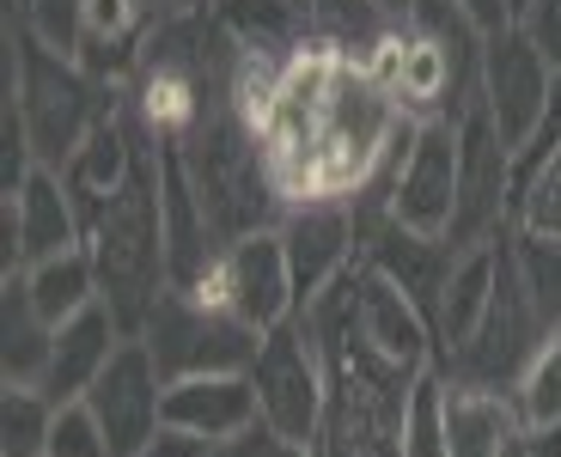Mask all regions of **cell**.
I'll use <instances>...</instances> for the list:
<instances>
[{"label": "cell", "instance_id": "1", "mask_svg": "<svg viewBox=\"0 0 561 457\" xmlns=\"http://www.w3.org/2000/svg\"><path fill=\"white\" fill-rule=\"evenodd\" d=\"M85 250H92V269H99V299L123 318L128 335H140V323L153 318V305L165 299V287H171L153 135H147L140 165L128 171L123 190L85 214Z\"/></svg>", "mask_w": 561, "mask_h": 457}, {"label": "cell", "instance_id": "2", "mask_svg": "<svg viewBox=\"0 0 561 457\" xmlns=\"http://www.w3.org/2000/svg\"><path fill=\"white\" fill-rule=\"evenodd\" d=\"M13 61H7V111H19V128L31 140L37 165H68L80 140L116 111L104 80L80 56H61L37 31H13Z\"/></svg>", "mask_w": 561, "mask_h": 457}, {"label": "cell", "instance_id": "3", "mask_svg": "<svg viewBox=\"0 0 561 457\" xmlns=\"http://www.w3.org/2000/svg\"><path fill=\"white\" fill-rule=\"evenodd\" d=\"M183 165H190V183H196L202 208L226 244L244 232H263V226H280V214H287V202L275 195V178H268L263 140L232 111L202 116L196 135L183 140Z\"/></svg>", "mask_w": 561, "mask_h": 457}, {"label": "cell", "instance_id": "4", "mask_svg": "<svg viewBox=\"0 0 561 457\" xmlns=\"http://www.w3.org/2000/svg\"><path fill=\"white\" fill-rule=\"evenodd\" d=\"M251 385H256V402H263V427L318 452L323 402H330V361H323V342L306 323V311L263 330V347L251 361Z\"/></svg>", "mask_w": 561, "mask_h": 457}, {"label": "cell", "instance_id": "5", "mask_svg": "<svg viewBox=\"0 0 561 457\" xmlns=\"http://www.w3.org/2000/svg\"><path fill=\"white\" fill-rule=\"evenodd\" d=\"M140 342L153 347V361L165 378H190V373H251L263 330H251L232 311L190 299L183 287H165V299L153 305V318L140 323Z\"/></svg>", "mask_w": 561, "mask_h": 457}, {"label": "cell", "instance_id": "6", "mask_svg": "<svg viewBox=\"0 0 561 457\" xmlns=\"http://www.w3.org/2000/svg\"><path fill=\"white\" fill-rule=\"evenodd\" d=\"M513 232V147L489 104L458 111V208H451V250L494 244Z\"/></svg>", "mask_w": 561, "mask_h": 457}, {"label": "cell", "instance_id": "7", "mask_svg": "<svg viewBox=\"0 0 561 457\" xmlns=\"http://www.w3.org/2000/svg\"><path fill=\"white\" fill-rule=\"evenodd\" d=\"M543 330H549L543 305H537L531 281H525V269H519V250L506 244V250H501V281H494L489 318H482V330L470 335L458 354H451V366H458V385L513 390V378L525 373V361H531V347L543 342Z\"/></svg>", "mask_w": 561, "mask_h": 457}, {"label": "cell", "instance_id": "8", "mask_svg": "<svg viewBox=\"0 0 561 457\" xmlns=\"http://www.w3.org/2000/svg\"><path fill=\"white\" fill-rule=\"evenodd\" d=\"M451 208H458V116H427L391 178L385 220L421 238H451Z\"/></svg>", "mask_w": 561, "mask_h": 457}, {"label": "cell", "instance_id": "9", "mask_svg": "<svg viewBox=\"0 0 561 457\" xmlns=\"http://www.w3.org/2000/svg\"><path fill=\"white\" fill-rule=\"evenodd\" d=\"M556 73L561 68H549V56L531 43V31H525V25L489 31V43H482L477 98L489 104V116L501 123V135H506V147H513V152H519L525 140L537 135V123H543L549 92H556Z\"/></svg>", "mask_w": 561, "mask_h": 457}, {"label": "cell", "instance_id": "10", "mask_svg": "<svg viewBox=\"0 0 561 457\" xmlns=\"http://www.w3.org/2000/svg\"><path fill=\"white\" fill-rule=\"evenodd\" d=\"M85 402L104 421L116 457H135L147 439H159L165 433V373H159L153 347L140 342V335H123V347L111 354L99 385L85 390Z\"/></svg>", "mask_w": 561, "mask_h": 457}, {"label": "cell", "instance_id": "11", "mask_svg": "<svg viewBox=\"0 0 561 457\" xmlns=\"http://www.w3.org/2000/svg\"><path fill=\"white\" fill-rule=\"evenodd\" d=\"M0 214H7V269L49 263L61 250L85 244V214L56 165H31L7 190V208Z\"/></svg>", "mask_w": 561, "mask_h": 457}, {"label": "cell", "instance_id": "12", "mask_svg": "<svg viewBox=\"0 0 561 457\" xmlns=\"http://www.w3.org/2000/svg\"><path fill=\"white\" fill-rule=\"evenodd\" d=\"M220 263H226V305H232L251 330H275V323L299 318V287H294L287 244H280V226L232 238Z\"/></svg>", "mask_w": 561, "mask_h": 457}, {"label": "cell", "instance_id": "13", "mask_svg": "<svg viewBox=\"0 0 561 457\" xmlns=\"http://www.w3.org/2000/svg\"><path fill=\"white\" fill-rule=\"evenodd\" d=\"M263 421L251 373H190L165 378V427L190 433L202 445H226Z\"/></svg>", "mask_w": 561, "mask_h": 457}, {"label": "cell", "instance_id": "14", "mask_svg": "<svg viewBox=\"0 0 561 457\" xmlns=\"http://www.w3.org/2000/svg\"><path fill=\"white\" fill-rule=\"evenodd\" d=\"M354 330L366 335V342L379 347L385 361L409 366V373H427L439 354V335L434 323H427V311H421L415 299H409L403 287H397L385 269H373L360 256V299H354Z\"/></svg>", "mask_w": 561, "mask_h": 457}, {"label": "cell", "instance_id": "15", "mask_svg": "<svg viewBox=\"0 0 561 457\" xmlns=\"http://www.w3.org/2000/svg\"><path fill=\"white\" fill-rule=\"evenodd\" d=\"M280 244H287V263H294V287H299V311L318 299L342 269H354V220L348 202H299V208L280 214Z\"/></svg>", "mask_w": 561, "mask_h": 457}, {"label": "cell", "instance_id": "16", "mask_svg": "<svg viewBox=\"0 0 561 457\" xmlns=\"http://www.w3.org/2000/svg\"><path fill=\"white\" fill-rule=\"evenodd\" d=\"M123 318H116L104 299H92L85 311H73L68 323H56V361H49V378L43 390L56 402H80L85 390L99 385V373L111 366V354L123 347Z\"/></svg>", "mask_w": 561, "mask_h": 457}, {"label": "cell", "instance_id": "17", "mask_svg": "<svg viewBox=\"0 0 561 457\" xmlns=\"http://www.w3.org/2000/svg\"><path fill=\"white\" fill-rule=\"evenodd\" d=\"M501 250H506V238L470 244V250L451 256L446 293H439V318H434L439 354H458V347L482 330V318H489V305H494V281H501Z\"/></svg>", "mask_w": 561, "mask_h": 457}, {"label": "cell", "instance_id": "18", "mask_svg": "<svg viewBox=\"0 0 561 457\" xmlns=\"http://www.w3.org/2000/svg\"><path fill=\"white\" fill-rule=\"evenodd\" d=\"M140 147H147V135H135V123H128L123 111H111L92 135L80 140V152L61 165L73 202H80V214H92L99 202H111V195L123 190L128 171L140 165Z\"/></svg>", "mask_w": 561, "mask_h": 457}, {"label": "cell", "instance_id": "19", "mask_svg": "<svg viewBox=\"0 0 561 457\" xmlns=\"http://www.w3.org/2000/svg\"><path fill=\"white\" fill-rule=\"evenodd\" d=\"M446 445H451V457H506L519 445V409H513V397L446 378Z\"/></svg>", "mask_w": 561, "mask_h": 457}, {"label": "cell", "instance_id": "20", "mask_svg": "<svg viewBox=\"0 0 561 457\" xmlns=\"http://www.w3.org/2000/svg\"><path fill=\"white\" fill-rule=\"evenodd\" d=\"M56 361V323L31 305L25 269H7V287H0V373L7 385H43Z\"/></svg>", "mask_w": 561, "mask_h": 457}, {"label": "cell", "instance_id": "21", "mask_svg": "<svg viewBox=\"0 0 561 457\" xmlns=\"http://www.w3.org/2000/svg\"><path fill=\"white\" fill-rule=\"evenodd\" d=\"M135 116H140V128H147L153 140H190L196 123L208 116L196 68L178 61V56H153L147 68H140V80H135Z\"/></svg>", "mask_w": 561, "mask_h": 457}, {"label": "cell", "instance_id": "22", "mask_svg": "<svg viewBox=\"0 0 561 457\" xmlns=\"http://www.w3.org/2000/svg\"><path fill=\"white\" fill-rule=\"evenodd\" d=\"M451 238H421V232H403L397 220H385V232L373 238V256L366 263L385 269L409 299L427 311V323L439 318V293H446V275H451Z\"/></svg>", "mask_w": 561, "mask_h": 457}, {"label": "cell", "instance_id": "23", "mask_svg": "<svg viewBox=\"0 0 561 457\" xmlns=\"http://www.w3.org/2000/svg\"><path fill=\"white\" fill-rule=\"evenodd\" d=\"M153 0H80V61L92 73H123L147 43Z\"/></svg>", "mask_w": 561, "mask_h": 457}, {"label": "cell", "instance_id": "24", "mask_svg": "<svg viewBox=\"0 0 561 457\" xmlns=\"http://www.w3.org/2000/svg\"><path fill=\"white\" fill-rule=\"evenodd\" d=\"M513 232L561 244V147L513 152Z\"/></svg>", "mask_w": 561, "mask_h": 457}, {"label": "cell", "instance_id": "25", "mask_svg": "<svg viewBox=\"0 0 561 457\" xmlns=\"http://www.w3.org/2000/svg\"><path fill=\"white\" fill-rule=\"evenodd\" d=\"M306 19L311 13H299V0H214V31H226L239 49L287 56L306 37Z\"/></svg>", "mask_w": 561, "mask_h": 457}, {"label": "cell", "instance_id": "26", "mask_svg": "<svg viewBox=\"0 0 561 457\" xmlns=\"http://www.w3.org/2000/svg\"><path fill=\"white\" fill-rule=\"evenodd\" d=\"M25 287H31V305H37L49 323H68L73 311H85V305L99 299V269H92V250L73 244L61 250V256H49V263H31L25 269Z\"/></svg>", "mask_w": 561, "mask_h": 457}, {"label": "cell", "instance_id": "27", "mask_svg": "<svg viewBox=\"0 0 561 457\" xmlns=\"http://www.w3.org/2000/svg\"><path fill=\"white\" fill-rule=\"evenodd\" d=\"M280 73H287V56H275V49H239V61L226 73V111L239 116L251 135H263L275 123Z\"/></svg>", "mask_w": 561, "mask_h": 457}, {"label": "cell", "instance_id": "28", "mask_svg": "<svg viewBox=\"0 0 561 457\" xmlns=\"http://www.w3.org/2000/svg\"><path fill=\"white\" fill-rule=\"evenodd\" d=\"M56 409L61 402L43 385H7V397H0V457H49Z\"/></svg>", "mask_w": 561, "mask_h": 457}, {"label": "cell", "instance_id": "29", "mask_svg": "<svg viewBox=\"0 0 561 457\" xmlns=\"http://www.w3.org/2000/svg\"><path fill=\"white\" fill-rule=\"evenodd\" d=\"M513 409H519V427H549L561 421V318L543 330V342L531 347L525 373L513 378Z\"/></svg>", "mask_w": 561, "mask_h": 457}, {"label": "cell", "instance_id": "30", "mask_svg": "<svg viewBox=\"0 0 561 457\" xmlns=\"http://www.w3.org/2000/svg\"><path fill=\"white\" fill-rule=\"evenodd\" d=\"M403 457H451V445H446V373H434V366L409 385Z\"/></svg>", "mask_w": 561, "mask_h": 457}, {"label": "cell", "instance_id": "31", "mask_svg": "<svg viewBox=\"0 0 561 457\" xmlns=\"http://www.w3.org/2000/svg\"><path fill=\"white\" fill-rule=\"evenodd\" d=\"M49 457H116L104 421L92 415V402H61L56 409V433H49Z\"/></svg>", "mask_w": 561, "mask_h": 457}, {"label": "cell", "instance_id": "32", "mask_svg": "<svg viewBox=\"0 0 561 457\" xmlns=\"http://www.w3.org/2000/svg\"><path fill=\"white\" fill-rule=\"evenodd\" d=\"M214 457H318V452H306V445H294V439H280L275 427H263V421H256L251 433L214 445Z\"/></svg>", "mask_w": 561, "mask_h": 457}, {"label": "cell", "instance_id": "33", "mask_svg": "<svg viewBox=\"0 0 561 457\" xmlns=\"http://www.w3.org/2000/svg\"><path fill=\"white\" fill-rule=\"evenodd\" d=\"M519 25L531 31V43L549 56V68H561V0H531Z\"/></svg>", "mask_w": 561, "mask_h": 457}, {"label": "cell", "instance_id": "34", "mask_svg": "<svg viewBox=\"0 0 561 457\" xmlns=\"http://www.w3.org/2000/svg\"><path fill=\"white\" fill-rule=\"evenodd\" d=\"M135 457H214V445H202V439H190V433H178V427H165L159 439H147Z\"/></svg>", "mask_w": 561, "mask_h": 457}, {"label": "cell", "instance_id": "35", "mask_svg": "<svg viewBox=\"0 0 561 457\" xmlns=\"http://www.w3.org/2000/svg\"><path fill=\"white\" fill-rule=\"evenodd\" d=\"M519 452L525 457H561V421H549V427H519Z\"/></svg>", "mask_w": 561, "mask_h": 457}, {"label": "cell", "instance_id": "36", "mask_svg": "<svg viewBox=\"0 0 561 457\" xmlns=\"http://www.w3.org/2000/svg\"><path fill=\"white\" fill-rule=\"evenodd\" d=\"M463 13L477 19L482 31H501V25H513V13H506V0H458Z\"/></svg>", "mask_w": 561, "mask_h": 457}, {"label": "cell", "instance_id": "37", "mask_svg": "<svg viewBox=\"0 0 561 457\" xmlns=\"http://www.w3.org/2000/svg\"><path fill=\"white\" fill-rule=\"evenodd\" d=\"M373 7H379L385 19H397V25H403V19H409V7H415V0H373Z\"/></svg>", "mask_w": 561, "mask_h": 457}, {"label": "cell", "instance_id": "38", "mask_svg": "<svg viewBox=\"0 0 561 457\" xmlns=\"http://www.w3.org/2000/svg\"><path fill=\"white\" fill-rule=\"evenodd\" d=\"M525 7H531V0H506V13H513V25L525 19Z\"/></svg>", "mask_w": 561, "mask_h": 457}, {"label": "cell", "instance_id": "39", "mask_svg": "<svg viewBox=\"0 0 561 457\" xmlns=\"http://www.w3.org/2000/svg\"><path fill=\"white\" fill-rule=\"evenodd\" d=\"M506 457H525V452H519V445H513V452H506Z\"/></svg>", "mask_w": 561, "mask_h": 457}]
</instances>
